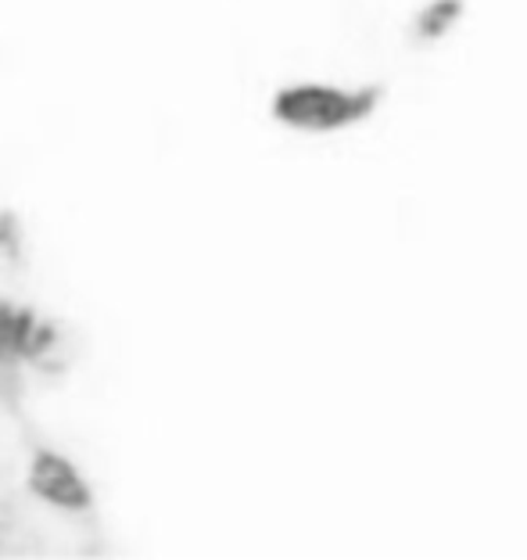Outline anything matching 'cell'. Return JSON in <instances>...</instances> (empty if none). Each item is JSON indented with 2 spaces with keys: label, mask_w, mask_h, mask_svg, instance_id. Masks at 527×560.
<instances>
[{
  "label": "cell",
  "mask_w": 527,
  "mask_h": 560,
  "mask_svg": "<svg viewBox=\"0 0 527 560\" xmlns=\"http://www.w3.org/2000/svg\"><path fill=\"white\" fill-rule=\"evenodd\" d=\"M25 489H30L33 500H40L58 514H86L94 506V489H90L80 464L58 450H36L30 456Z\"/></svg>",
  "instance_id": "obj_1"
},
{
  "label": "cell",
  "mask_w": 527,
  "mask_h": 560,
  "mask_svg": "<svg viewBox=\"0 0 527 560\" xmlns=\"http://www.w3.org/2000/svg\"><path fill=\"white\" fill-rule=\"evenodd\" d=\"M50 346H55V327L25 305L0 299V366L36 360Z\"/></svg>",
  "instance_id": "obj_2"
},
{
  "label": "cell",
  "mask_w": 527,
  "mask_h": 560,
  "mask_svg": "<svg viewBox=\"0 0 527 560\" xmlns=\"http://www.w3.org/2000/svg\"><path fill=\"white\" fill-rule=\"evenodd\" d=\"M277 116L302 130H327L352 116V101L319 86H294L277 97Z\"/></svg>",
  "instance_id": "obj_3"
}]
</instances>
